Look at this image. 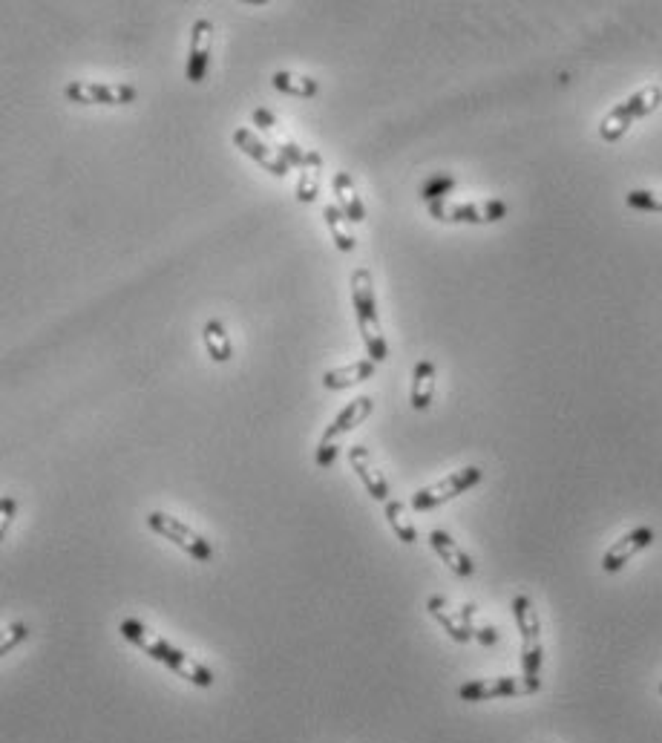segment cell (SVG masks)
Segmentation results:
<instances>
[{"mask_svg": "<svg viewBox=\"0 0 662 743\" xmlns=\"http://www.w3.org/2000/svg\"><path fill=\"white\" fill-rule=\"evenodd\" d=\"M473 640L484 643V646H496V643H498L496 628H490V625H475Z\"/></svg>", "mask_w": 662, "mask_h": 743, "instance_id": "obj_31", "label": "cell"}, {"mask_svg": "<svg viewBox=\"0 0 662 743\" xmlns=\"http://www.w3.org/2000/svg\"><path fill=\"white\" fill-rule=\"evenodd\" d=\"M513 617L519 625L521 634V680L527 686L530 695H536L542 689V623H539V614H536V605L530 597H513Z\"/></svg>", "mask_w": 662, "mask_h": 743, "instance_id": "obj_3", "label": "cell"}, {"mask_svg": "<svg viewBox=\"0 0 662 743\" xmlns=\"http://www.w3.org/2000/svg\"><path fill=\"white\" fill-rule=\"evenodd\" d=\"M15 513H18V502H15L12 496H6V499L0 502V536L9 533L12 522H15Z\"/></svg>", "mask_w": 662, "mask_h": 743, "instance_id": "obj_29", "label": "cell"}, {"mask_svg": "<svg viewBox=\"0 0 662 743\" xmlns=\"http://www.w3.org/2000/svg\"><path fill=\"white\" fill-rule=\"evenodd\" d=\"M331 191L337 196V208L346 214L349 222H366V208H363V199L357 196L355 179L346 173V170H337L331 176Z\"/></svg>", "mask_w": 662, "mask_h": 743, "instance_id": "obj_18", "label": "cell"}, {"mask_svg": "<svg viewBox=\"0 0 662 743\" xmlns=\"http://www.w3.org/2000/svg\"><path fill=\"white\" fill-rule=\"evenodd\" d=\"M202 340H205V349H208L213 363H228L234 358V343H231V337H228L225 326L219 320H208L202 326Z\"/></svg>", "mask_w": 662, "mask_h": 743, "instance_id": "obj_21", "label": "cell"}, {"mask_svg": "<svg viewBox=\"0 0 662 743\" xmlns=\"http://www.w3.org/2000/svg\"><path fill=\"white\" fill-rule=\"evenodd\" d=\"M251 121H254V127L260 130L262 136H265V142L271 144L277 153H283L285 159H288V165H294V168H311V165H317V168H323V159H320V153L317 150H306V147H300V142L288 133L283 127V121L277 119L271 110H265V107H257L254 113H251Z\"/></svg>", "mask_w": 662, "mask_h": 743, "instance_id": "obj_5", "label": "cell"}, {"mask_svg": "<svg viewBox=\"0 0 662 743\" xmlns=\"http://www.w3.org/2000/svg\"><path fill=\"white\" fill-rule=\"evenodd\" d=\"M660 695H662V683H660Z\"/></svg>", "mask_w": 662, "mask_h": 743, "instance_id": "obj_32", "label": "cell"}, {"mask_svg": "<svg viewBox=\"0 0 662 743\" xmlns=\"http://www.w3.org/2000/svg\"><path fill=\"white\" fill-rule=\"evenodd\" d=\"M660 104H662L660 84L642 87V90H637L631 98L619 101L614 110L602 119V124H599V136H602L605 142H619V139L631 130V124H637L639 119L651 116Z\"/></svg>", "mask_w": 662, "mask_h": 743, "instance_id": "obj_4", "label": "cell"}, {"mask_svg": "<svg viewBox=\"0 0 662 743\" xmlns=\"http://www.w3.org/2000/svg\"><path fill=\"white\" fill-rule=\"evenodd\" d=\"M386 522H389V528L395 530V536L401 539L403 545H412L415 539H418V530L412 525V519H409V513H406V504L401 502H386Z\"/></svg>", "mask_w": 662, "mask_h": 743, "instance_id": "obj_24", "label": "cell"}, {"mask_svg": "<svg viewBox=\"0 0 662 743\" xmlns=\"http://www.w3.org/2000/svg\"><path fill=\"white\" fill-rule=\"evenodd\" d=\"M352 306H355L357 329H360L369 358L375 363H383L389 358V346H386V337L380 329L378 294H375V280H372L369 268H355V274H352Z\"/></svg>", "mask_w": 662, "mask_h": 743, "instance_id": "obj_2", "label": "cell"}, {"mask_svg": "<svg viewBox=\"0 0 662 743\" xmlns=\"http://www.w3.org/2000/svg\"><path fill=\"white\" fill-rule=\"evenodd\" d=\"M628 208L645 214H662V191H631L625 196Z\"/></svg>", "mask_w": 662, "mask_h": 743, "instance_id": "obj_26", "label": "cell"}, {"mask_svg": "<svg viewBox=\"0 0 662 743\" xmlns=\"http://www.w3.org/2000/svg\"><path fill=\"white\" fill-rule=\"evenodd\" d=\"M435 363L432 360H418L412 369V389H409V404L412 409H429L435 398Z\"/></svg>", "mask_w": 662, "mask_h": 743, "instance_id": "obj_19", "label": "cell"}, {"mask_svg": "<svg viewBox=\"0 0 662 743\" xmlns=\"http://www.w3.org/2000/svg\"><path fill=\"white\" fill-rule=\"evenodd\" d=\"M654 539H657V533H654V528H648V525H639V528H634L631 533H625L622 539H616L614 545L602 553V571H605V574L622 571L637 553H642L645 548H651Z\"/></svg>", "mask_w": 662, "mask_h": 743, "instance_id": "obj_11", "label": "cell"}, {"mask_svg": "<svg viewBox=\"0 0 662 743\" xmlns=\"http://www.w3.org/2000/svg\"><path fill=\"white\" fill-rule=\"evenodd\" d=\"M317 193H320V168L311 165V168L300 170V179H297V202H317Z\"/></svg>", "mask_w": 662, "mask_h": 743, "instance_id": "obj_25", "label": "cell"}, {"mask_svg": "<svg viewBox=\"0 0 662 743\" xmlns=\"http://www.w3.org/2000/svg\"><path fill=\"white\" fill-rule=\"evenodd\" d=\"M484 479V470L481 467H464V470H455L450 473L447 479L435 481V484H429L424 490H418L415 496H412V510H432V507H441V504L452 502V499H458V496H464L467 490H473L478 481Z\"/></svg>", "mask_w": 662, "mask_h": 743, "instance_id": "obj_8", "label": "cell"}, {"mask_svg": "<svg viewBox=\"0 0 662 743\" xmlns=\"http://www.w3.org/2000/svg\"><path fill=\"white\" fill-rule=\"evenodd\" d=\"M323 219H326V228H329V234H331V240H334V245L343 251V254H349V251H355V234H352V222L346 219V214L337 208V205H326L323 208Z\"/></svg>", "mask_w": 662, "mask_h": 743, "instance_id": "obj_23", "label": "cell"}, {"mask_svg": "<svg viewBox=\"0 0 662 743\" xmlns=\"http://www.w3.org/2000/svg\"><path fill=\"white\" fill-rule=\"evenodd\" d=\"M426 608H429V614L441 623V628L450 634L455 643H470V640H473L470 628H467V623L461 620V611L455 614V611L450 608V602L444 600V597H429Z\"/></svg>", "mask_w": 662, "mask_h": 743, "instance_id": "obj_20", "label": "cell"}, {"mask_svg": "<svg viewBox=\"0 0 662 743\" xmlns=\"http://www.w3.org/2000/svg\"><path fill=\"white\" fill-rule=\"evenodd\" d=\"M429 216L450 225H490L507 216V205L501 199H484V202H455V199H438L429 202Z\"/></svg>", "mask_w": 662, "mask_h": 743, "instance_id": "obj_6", "label": "cell"}, {"mask_svg": "<svg viewBox=\"0 0 662 743\" xmlns=\"http://www.w3.org/2000/svg\"><path fill=\"white\" fill-rule=\"evenodd\" d=\"M234 144H237L248 159H254L260 168L268 170L271 176H280V179L288 176V168H291L288 159H285L283 153H277L262 136H257V130H251V127H239V130H234Z\"/></svg>", "mask_w": 662, "mask_h": 743, "instance_id": "obj_10", "label": "cell"}, {"mask_svg": "<svg viewBox=\"0 0 662 743\" xmlns=\"http://www.w3.org/2000/svg\"><path fill=\"white\" fill-rule=\"evenodd\" d=\"M530 695L521 677H487V680H470L458 689V697L467 703H481V700H498V697Z\"/></svg>", "mask_w": 662, "mask_h": 743, "instance_id": "obj_12", "label": "cell"}, {"mask_svg": "<svg viewBox=\"0 0 662 743\" xmlns=\"http://www.w3.org/2000/svg\"><path fill=\"white\" fill-rule=\"evenodd\" d=\"M24 640H29V625L26 623H12L3 631V643H0V654H12L15 648L21 646Z\"/></svg>", "mask_w": 662, "mask_h": 743, "instance_id": "obj_28", "label": "cell"}, {"mask_svg": "<svg viewBox=\"0 0 662 743\" xmlns=\"http://www.w3.org/2000/svg\"><path fill=\"white\" fill-rule=\"evenodd\" d=\"M375 366H378L375 360L363 358L355 360V363H349V366L329 369V372H323V386H326L329 392H340V389H349V386L366 384V381L375 378Z\"/></svg>", "mask_w": 662, "mask_h": 743, "instance_id": "obj_17", "label": "cell"}, {"mask_svg": "<svg viewBox=\"0 0 662 743\" xmlns=\"http://www.w3.org/2000/svg\"><path fill=\"white\" fill-rule=\"evenodd\" d=\"M147 528L153 530V533H159L167 542H173L179 551H185L188 556H193L196 562H213L211 542H208L202 533H196L193 528H188L182 519H176V516H170V513H162V510H153V513H147Z\"/></svg>", "mask_w": 662, "mask_h": 743, "instance_id": "obj_7", "label": "cell"}, {"mask_svg": "<svg viewBox=\"0 0 662 743\" xmlns=\"http://www.w3.org/2000/svg\"><path fill=\"white\" fill-rule=\"evenodd\" d=\"M429 545H432V551L441 556V562H444L455 576L470 579V576L475 574V565L473 559H470V553L464 551L447 530H432V533H429Z\"/></svg>", "mask_w": 662, "mask_h": 743, "instance_id": "obj_15", "label": "cell"}, {"mask_svg": "<svg viewBox=\"0 0 662 743\" xmlns=\"http://www.w3.org/2000/svg\"><path fill=\"white\" fill-rule=\"evenodd\" d=\"M455 191V176H432L421 188V196L429 202H438V199H450V193Z\"/></svg>", "mask_w": 662, "mask_h": 743, "instance_id": "obj_27", "label": "cell"}, {"mask_svg": "<svg viewBox=\"0 0 662 743\" xmlns=\"http://www.w3.org/2000/svg\"><path fill=\"white\" fill-rule=\"evenodd\" d=\"M271 84H274V90H280L285 96L314 98L320 93V84H317L311 75H297V72L277 70L271 75Z\"/></svg>", "mask_w": 662, "mask_h": 743, "instance_id": "obj_22", "label": "cell"}, {"mask_svg": "<svg viewBox=\"0 0 662 743\" xmlns=\"http://www.w3.org/2000/svg\"><path fill=\"white\" fill-rule=\"evenodd\" d=\"M64 96L72 104H98V107H119L136 101V87L130 84H104V81H72L64 87Z\"/></svg>", "mask_w": 662, "mask_h": 743, "instance_id": "obj_9", "label": "cell"}, {"mask_svg": "<svg viewBox=\"0 0 662 743\" xmlns=\"http://www.w3.org/2000/svg\"><path fill=\"white\" fill-rule=\"evenodd\" d=\"M213 52V24L208 18H199L190 29V49H188V81L202 84L205 72L211 67Z\"/></svg>", "mask_w": 662, "mask_h": 743, "instance_id": "obj_13", "label": "cell"}, {"mask_svg": "<svg viewBox=\"0 0 662 743\" xmlns=\"http://www.w3.org/2000/svg\"><path fill=\"white\" fill-rule=\"evenodd\" d=\"M349 464H352V470L357 473V479L363 481V487H366V493L375 499V502H389V481L386 476L378 470V464H375V458L369 453V447H363V444H357L349 450Z\"/></svg>", "mask_w": 662, "mask_h": 743, "instance_id": "obj_14", "label": "cell"}, {"mask_svg": "<svg viewBox=\"0 0 662 743\" xmlns=\"http://www.w3.org/2000/svg\"><path fill=\"white\" fill-rule=\"evenodd\" d=\"M372 409H375V401H372L369 395H360L355 401H349V407H343V412L326 427L323 438H320V444H337V438L346 435V432H352L355 427H360V424L372 415Z\"/></svg>", "mask_w": 662, "mask_h": 743, "instance_id": "obj_16", "label": "cell"}, {"mask_svg": "<svg viewBox=\"0 0 662 743\" xmlns=\"http://www.w3.org/2000/svg\"><path fill=\"white\" fill-rule=\"evenodd\" d=\"M337 453H340V447H337V444H317V456H314L317 467H320V470L331 467V464L337 461Z\"/></svg>", "mask_w": 662, "mask_h": 743, "instance_id": "obj_30", "label": "cell"}, {"mask_svg": "<svg viewBox=\"0 0 662 743\" xmlns=\"http://www.w3.org/2000/svg\"><path fill=\"white\" fill-rule=\"evenodd\" d=\"M119 631L127 643H133L136 648H142L147 657H153L156 663L167 666L173 674L185 677V680L193 683V686H199V689H211L213 683H216V677H213V672L205 666V663H199L196 657H190L188 651H182V648H176L173 643H167L165 637L153 634V631H150L142 620L127 617V620H121Z\"/></svg>", "mask_w": 662, "mask_h": 743, "instance_id": "obj_1", "label": "cell"}]
</instances>
